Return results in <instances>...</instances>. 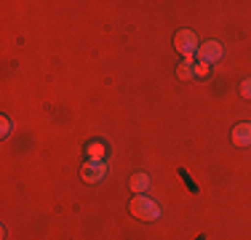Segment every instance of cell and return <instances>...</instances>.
Returning a JSON list of instances; mask_svg holds the SVG:
<instances>
[{
    "instance_id": "obj_1",
    "label": "cell",
    "mask_w": 251,
    "mask_h": 240,
    "mask_svg": "<svg viewBox=\"0 0 251 240\" xmlns=\"http://www.w3.org/2000/svg\"><path fill=\"white\" fill-rule=\"evenodd\" d=\"M131 216L139 221H155L160 216V208L152 197H145V195H136L131 200Z\"/></svg>"
},
{
    "instance_id": "obj_2",
    "label": "cell",
    "mask_w": 251,
    "mask_h": 240,
    "mask_svg": "<svg viewBox=\"0 0 251 240\" xmlns=\"http://www.w3.org/2000/svg\"><path fill=\"white\" fill-rule=\"evenodd\" d=\"M174 48L182 53L184 59H193V53L198 51V38H195V32H190V29H179V32L174 35Z\"/></svg>"
},
{
    "instance_id": "obj_3",
    "label": "cell",
    "mask_w": 251,
    "mask_h": 240,
    "mask_svg": "<svg viewBox=\"0 0 251 240\" xmlns=\"http://www.w3.org/2000/svg\"><path fill=\"white\" fill-rule=\"evenodd\" d=\"M222 53H225V48H222V43H217V40H208L203 48H198V59H201L203 64L219 62V59H222Z\"/></svg>"
},
{
    "instance_id": "obj_4",
    "label": "cell",
    "mask_w": 251,
    "mask_h": 240,
    "mask_svg": "<svg viewBox=\"0 0 251 240\" xmlns=\"http://www.w3.org/2000/svg\"><path fill=\"white\" fill-rule=\"evenodd\" d=\"M104 176H107L104 160H88V163L83 166V179H86V182H101Z\"/></svg>"
},
{
    "instance_id": "obj_5",
    "label": "cell",
    "mask_w": 251,
    "mask_h": 240,
    "mask_svg": "<svg viewBox=\"0 0 251 240\" xmlns=\"http://www.w3.org/2000/svg\"><path fill=\"white\" fill-rule=\"evenodd\" d=\"M232 144L235 147H249L251 144V123H241L232 128Z\"/></svg>"
},
{
    "instance_id": "obj_6",
    "label": "cell",
    "mask_w": 251,
    "mask_h": 240,
    "mask_svg": "<svg viewBox=\"0 0 251 240\" xmlns=\"http://www.w3.org/2000/svg\"><path fill=\"white\" fill-rule=\"evenodd\" d=\"M150 187V176H147V173H134V176H131V190L136 192V195H145V190Z\"/></svg>"
},
{
    "instance_id": "obj_7",
    "label": "cell",
    "mask_w": 251,
    "mask_h": 240,
    "mask_svg": "<svg viewBox=\"0 0 251 240\" xmlns=\"http://www.w3.org/2000/svg\"><path fill=\"white\" fill-rule=\"evenodd\" d=\"M86 155L91 160H104V155H107V147H104V142H91L86 147Z\"/></svg>"
},
{
    "instance_id": "obj_8",
    "label": "cell",
    "mask_w": 251,
    "mask_h": 240,
    "mask_svg": "<svg viewBox=\"0 0 251 240\" xmlns=\"http://www.w3.org/2000/svg\"><path fill=\"white\" fill-rule=\"evenodd\" d=\"M176 77L179 80H190V77H195V64H193V59H184L182 64L176 67Z\"/></svg>"
},
{
    "instance_id": "obj_9",
    "label": "cell",
    "mask_w": 251,
    "mask_h": 240,
    "mask_svg": "<svg viewBox=\"0 0 251 240\" xmlns=\"http://www.w3.org/2000/svg\"><path fill=\"white\" fill-rule=\"evenodd\" d=\"M195 77H211V64L198 62V64H195Z\"/></svg>"
},
{
    "instance_id": "obj_10",
    "label": "cell",
    "mask_w": 251,
    "mask_h": 240,
    "mask_svg": "<svg viewBox=\"0 0 251 240\" xmlns=\"http://www.w3.org/2000/svg\"><path fill=\"white\" fill-rule=\"evenodd\" d=\"M241 94L246 96V99H251V77H246V80H243V86H241Z\"/></svg>"
},
{
    "instance_id": "obj_11",
    "label": "cell",
    "mask_w": 251,
    "mask_h": 240,
    "mask_svg": "<svg viewBox=\"0 0 251 240\" xmlns=\"http://www.w3.org/2000/svg\"><path fill=\"white\" fill-rule=\"evenodd\" d=\"M0 131H3V136L11 131V123H8V118H3V123H0Z\"/></svg>"
}]
</instances>
